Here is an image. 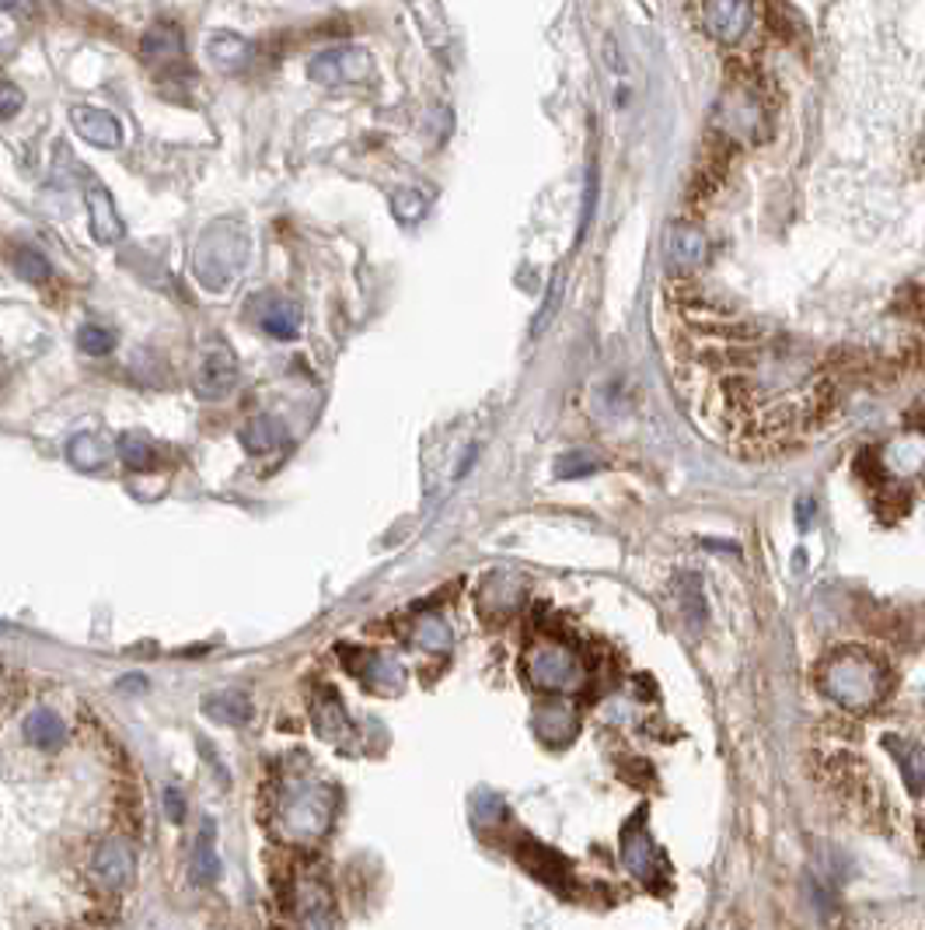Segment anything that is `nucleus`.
Listing matches in <instances>:
<instances>
[{"label":"nucleus","instance_id":"obj_5","mask_svg":"<svg viewBox=\"0 0 925 930\" xmlns=\"http://www.w3.org/2000/svg\"><path fill=\"white\" fill-rule=\"evenodd\" d=\"M280 822L294 829V836H318L329 825V794L322 787L297 784L283 797Z\"/></svg>","mask_w":925,"mask_h":930},{"label":"nucleus","instance_id":"obj_31","mask_svg":"<svg viewBox=\"0 0 925 930\" xmlns=\"http://www.w3.org/2000/svg\"><path fill=\"white\" fill-rule=\"evenodd\" d=\"M22 106H25L22 88L14 85V81H4V77H0V120H11V115L18 112Z\"/></svg>","mask_w":925,"mask_h":930},{"label":"nucleus","instance_id":"obj_7","mask_svg":"<svg viewBox=\"0 0 925 930\" xmlns=\"http://www.w3.org/2000/svg\"><path fill=\"white\" fill-rule=\"evenodd\" d=\"M754 4L751 0H702V25L719 42H740L751 32Z\"/></svg>","mask_w":925,"mask_h":930},{"label":"nucleus","instance_id":"obj_10","mask_svg":"<svg viewBox=\"0 0 925 930\" xmlns=\"http://www.w3.org/2000/svg\"><path fill=\"white\" fill-rule=\"evenodd\" d=\"M234 386H238V360H234V354L227 351V346H213V351L199 360V371L193 378L196 395L213 403V399L231 395Z\"/></svg>","mask_w":925,"mask_h":930},{"label":"nucleus","instance_id":"obj_2","mask_svg":"<svg viewBox=\"0 0 925 930\" xmlns=\"http://www.w3.org/2000/svg\"><path fill=\"white\" fill-rule=\"evenodd\" d=\"M528 675L538 689L548 693H574L583 686L587 669L577 651H569L563 644H538L528 658Z\"/></svg>","mask_w":925,"mask_h":930},{"label":"nucleus","instance_id":"obj_28","mask_svg":"<svg viewBox=\"0 0 925 930\" xmlns=\"http://www.w3.org/2000/svg\"><path fill=\"white\" fill-rule=\"evenodd\" d=\"M416 644L423 647V651H447L451 647V626L444 620H423L416 626Z\"/></svg>","mask_w":925,"mask_h":930},{"label":"nucleus","instance_id":"obj_22","mask_svg":"<svg viewBox=\"0 0 925 930\" xmlns=\"http://www.w3.org/2000/svg\"><path fill=\"white\" fill-rule=\"evenodd\" d=\"M534 724H538V735H545V738H569L577 731L574 710H566V707H545L538 713Z\"/></svg>","mask_w":925,"mask_h":930},{"label":"nucleus","instance_id":"obj_23","mask_svg":"<svg viewBox=\"0 0 925 930\" xmlns=\"http://www.w3.org/2000/svg\"><path fill=\"white\" fill-rule=\"evenodd\" d=\"M66 455H71V462L74 465H81V469H102V462H106V444L98 441V438H91V435H81V438H74L71 441V448H66Z\"/></svg>","mask_w":925,"mask_h":930},{"label":"nucleus","instance_id":"obj_33","mask_svg":"<svg viewBox=\"0 0 925 930\" xmlns=\"http://www.w3.org/2000/svg\"><path fill=\"white\" fill-rule=\"evenodd\" d=\"M164 801H168V811H172V819L182 822V797H178V791H164Z\"/></svg>","mask_w":925,"mask_h":930},{"label":"nucleus","instance_id":"obj_9","mask_svg":"<svg viewBox=\"0 0 925 930\" xmlns=\"http://www.w3.org/2000/svg\"><path fill=\"white\" fill-rule=\"evenodd\" d=\"M308 74L318 85H349L370 74V60L363 49H325L308 63Z\"/></svg>","mask_w":925,"mask_h":930},{"label":"nucleus","instance_id":"obj_26","mask_svg":"<svg viewBox=\"0 0 925 930\" xmlns=\"http://www.w3.org/2000/svg\"><path fill=\"white\" fill-rule=\"evenodd\" d=\"M427 207H430V196H427L423 189H398V193L392 196V210H395V218H398V221H406V224H412V221L423 218Z\"/></svg>","mask_w":925,"mask_h":930},{"label":"nucleus","instance_id":"obj_4","mask_svg":"<svg viewBox=\"0 0 925 930\" xmlns=\"http://www.w3.org/2000/svg\"><path fill=\"white\" fill-rule=\"evenodd\" d=\"M710 259V238L702 235V228L688 224V221H675L664 235V262L675 280H688L695 270H702V262Z\"/></svg>","mask_w":925,"mask_h":930},{"label":"nucleus","instance_id":"obj_11","mask_svg":"<svg viewBox=\"0 0 925 930\" xmlns=\"http://www.w3.org/2000/svg\"><path fill=\"white\" fill-rule=\"evenodd\" d=\"M22 738H25V745H32V749L49 752V749H57V745H63L66 738H71V724L63 721L60 710L36 707L22 718Z\"/></svg>","mask_w":925,"mask_h":930},{"label":"nucleus","instance_id":"obj_3","mask_svg":"<svg viewBox=\"0 0 925 930\" xmlns=\"http://www.w3.org/2000/svg\"><path fill=\"white\" fill-rule=\"evenodd\" d=\"M133 874H137V854H133V843L126 836H112L95 846L91 882L106 895L123 892L133 882Z\"/></svg>","mask_w":925,"mask_h":930},{"label":"nucleus","instance_id":"obj_18","mask_svg":"<svg viewBox=\"0 0 925 930\" xmlns=\"http://www.w3.org/2000/svg\"><path fill=\"white\" fill-rule=\"evenodd\" d=\"M207 713L224 724H245L251 718V703L245 693H221L207 700Z\"/></svg>","mask_w":925,"mask_h":930},{"label":"nucleus","instance_id":"obj_12","mask_svg":"<svg viewBox=\"0 0 925 930\" xmlns=\"http://www.w3.org/2000/svg\"><path fill=\"white\" fill-rule=\"evenodd\" d=\"M71 123H74V130L81 133L84 140L95 144V147H102V151H115V147L123 144V126L106 109L77 106V109H71Z\"/></svg>","mask_w":925,"mask_h":930},{"label":"nucleus","instance_id":"obj_19","mask_svg":"<svg viewBox=\"0 0 925 930\" xmlns=\"http://www.w3.org/2000/svg\"><path fill=\"white\" fill-rule=\"evenodd\" d=\"M311 718H314V727L322 731V738H343V735H349V721H346V713H343V707H340V700H335V696H325V700H318L314 710H311Z\"/></svg>","mask_w":925,"mask_h":930},{"label":"nucleus","instance_id":"obj_15","mask_svg":"<svg viewBox=\"0 0 925 930\" xmlns=\"http://www.w3.org/2000/svg\"><path fill=\"white\" fill-rule=\"evenodd\" d=\"M256 322L262 326L266 336H273V340H294L297 329H300L297 308L291 302H283V297H276V294L262 297V305L256 308Z\"/></svg>","mask_w":925,"mask_h":930},{"label":"nucleus","instance_id":"obj_14","mask_svg":"<svg viewBox=\"0 0 925 930\" xmlns=\"http://www.w3.org/2000/svg\"><path fill=\"white\" fill-rule=\"evenodd\" d=\"M88 221H91V235H95L98 245H115V242L126 235L120 210H115V204L109 199V193L98 189V186L88 189Z\"/></svg>","mask_w":925,"mask_h":930},{"label":"nucleus","instance_id":"obj_20","mask_svg":"<svg viewBox=\"0 0 925 930\" xmlns=\"http://www.w3.org/2000/svg\"><path fill=\"white\" fill-rule=\"evenodd\" d=\"M887 745L901 759V776H904L908 791L918 794L925 787V749L922 745H898V742H887Z\"/></svg>","mask_w":925,"mask_h":930},{"label":"nucleus","instance_id":"obj_25","mask_svg":"<svg viewBox=\"0 0 925 930\" xmlns=\"http://www.w3.org/2000/svg\"><path fill=\"white\" fill-rule=\"evenodd\" d=\"M120 455H123V462L130 465V469H137V473L150 469V465L158 462L155 448H150V441L140 438V435H123L120 438Z\"/></svg>","mask_w":925,"mask_h":930},{"label":"nucleus","instance_id":"obj_6","mask_svg":"<svg viewBox=\"0 0 925 930\" xmlns=\"http://www.w3.org/2000/svg\"><path fill=\"white\" fill-rule=\"evenodd\" d=\"M140 57L150 71H158L161 77H172L178 74H189L185 66V39H182V28L175 22H155L140 39Z\"/></svg>","mask_w":925,"mask_h":930},{"label":"nucleus","instance_id":"obj_27","mask_svg":"<svg viewBox=\"0 0 925 930\" xmlns=\"http://www.w3.org/2000/svg\"><path fill=\"white\" fill-rule=\"evenodd\" d=\"M681 580H684V588H688V591H681V588H678V605H681V612L688 616V623H692V626H702V623H705V602H702V585H699V577L684 574Z\"/></svg>","mask_w":925,"mask_h":930},{"label":"nucleus","instance_id":"obj_32","mask_svg":"<svg viewBox=\"0 0 925 930\" xmlns=\"http://www.w3.org/2000/svg\"><path fill=\"white\" fill-rule=\"evenodd\" d=\"M0 11H11V14H18V19H32L36 4H32V0H0Z\"/></svg>","mask_w":925,"mask_h":930},{"label":"nucleus","instance_id":"obj_24","mask_svg":"<svg viewBox=\"0 0 925 930\" xmlns=\"http://www.w3.org/2000/svg\"><path fill=\"white\" fill-rule=\"evenodd\" d=\"M14 270H18L25 280H32V284H46V280L53 277V270H49V259L39 253V248H32V245H22L18 253H14Z\"/></svg>","mask_w":925,"mask_h":930},{"label":"nucleus","instance_id":"obj_16","mask_svg":"<svg viewBox=\"0 0 925 930\" xmlns=\"http://www.w3.org/2000/svg\"><path fill=\"white\" fill-rule=\"evenodd\" d=\"M525 864H531V871L555 889L569 885V864L563 857H555L552 851H545V846H531V857L525 854Z\"/></svg>","mask_w":925,"mask_h":930},{"label":"nucleus","instance_id":"obj_30","mask_svg":"<svg viewBox=\"0 0 925 930\" xmlns=\"http://www.w3.org/2000/svg\"><path fill=\"white\" fill-rule=\"evenodd\" d=\"M406 4L419 14V22H423V32L430 36V42H441V39H444V14H441V4H436V0H406Z\"/></svg>","mask_w":925,"mask_h":930},{"label":"nucleus","instance_id":"obj_17","mask_svg":"<svg viewBox=\"0 0 925 930\" xmlns=\"http://www.w3.org/2000/svg\"><path fill=\"white\" fill-rule=\"evenodd\" d=\"M193 874L196 882H213L217 874H221V860H217L213 854V822L207 819L203 829H199V843L193 851Z\"/></svg>","mask_w":925,"mask_h":930},{"label":"nucleus","instance_id":"obj_1","mask_svg":"<svg viewBox=\"0 0 925 930\" xmlns=\"http://www.w3.org/2000/svg\"><path fill=\"white\" fill-rule=\"evenodd\" d=\"M821 689H824V696H831L838 707L866 710L884 696L887 678L880 672V664L869 654L842 651L821 669Z\"/></svg>","mask_w":925,"mask_h":930},{"label":"nucleus","instance_id":"obj_13","mask_svg":"<svg viewBox=\"0 0 925 930\" xmlns=\"http://www.w3.org/2000/svg\"><path fill=\"white\" fill-rule=\"evenodd\" d=\"M207 60L221 74H242L251 63V42L242 39L238 32H213L207 39Z\"/></svg>","mask_w":925,"mask_h":930},{"label":"nucleus","instance_id":"obj_8","mask_svg":"<svg viewBox=\"0 0 925 930\" xmlns=\"http://www.w3.org/2000/svg\"><path fill=\"white\" fill-rule=\"evenodd\" d=\"M621 864H626L636 878H643V882H650V878H661L667 871L657 843H653L650 833L643 829V816H636L626 825V833H621Z\"/></svg>","mask_w":925,"mask_h":930},{"label":"nucleus","instance_id":"obj_29","mask_svg":"<svg viewBox=\"0 0 925 930\" xmlns=\"http://www.w3.org/2000/svg\"><path fill=\"white\" fill-rule=\"evenodd\" d=\"M77 346L84 354H91V357H106L115 346V336H112V329H106V326H81Z\"/></svg>","mask_w":925,"mask_h":930},{"label":"nucleus","instance_id":"obj_21","mask_svg":"<svg viewBox=\"0 0 925 930\" xmlns=\"http://www.w3.org/2000/svg\"><path fill=\"white\" fill-rule=\"evenodd\" d=\"M283 438V430L273 417H256L245 430H242V441L251 455H262V452H273L276 441Z\"/></svg>","mask_w":925,"mask_h":930}]
</instances>
